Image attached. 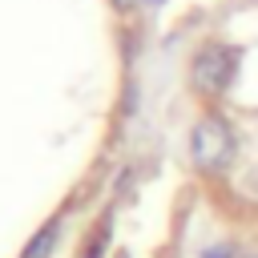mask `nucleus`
<instances>
[{"label":"nucleus","mask_w":258,"mask_h":258,"mask_svg":"<svg viewBox=\"0 0 258 258\" xmlns=\"http://www.w3.org/2000/svg\"><path fill=\"white\" fill-rule=\"evenodd\" d=\"M238 69H242V48L238 44H226V40H206L194 56H189V93L202 97V101H222L234 81H238Z\"/></svg>","instance_id":"nucleus-1"},{"label":"nucleus","mask_w":258,"mask_h":258,"mask_svg":"<svg viewBox=\"0 0 258 258\" xmlns=\"http://www.w3.org/2000/svg\"><path fill=\"white\" fill-rule=\"evenodd\" d=\"M141 0H113V8H121V12H129V8H137Z\"/></svg>","instance_id":"nucleus-7"},{"label":"nucleus","mask_w":258,"mask_h":258,"mask_svg":"<svg viewBox=\"0 0 258 258\" xmlns=\"http://www.w3.org/2000/svg\"><path fill=\"white\" fill-rule=\"evenodd\" d=\"M141 4H145V8H157V4H165V0H141Z\"/></svg>","instance_id":"nucleus-8"},{"label":"nucleus","mask_w":258,"mask_h":258,"mask_svg":"<svg viewBox=\"0 0 258 258\" xmlns=\"http://www.w3.org/2000/svg\"><path fill=\"white\" fill-rule=\"evenodd\" d=\"M101 254H105V238H97V242L85 250V258H101Z\"/></svg>","instance_id":"nucleus-6"},{"label":"nucleus","mask_w":258,"mask_h":258,"mask_svg":"<svg viewBox=\"0 0 258 258\" xmlns=\"http://www.w3.org/2000/svg\"><path fill=\"white\" fill-rule=\"evenodd\" d=\"M56 238H60V222L52 218V222H48V226L28 242V250H24L20 258H48V254H52V246H56Z\"/></svg>","instance_id":"nucleus-3"},{"label":"nucleus","mask_w":258,"mask_h":258,"mask_svg":"<svg viewBox=\"0 0 258 258\" xmlns=\"http://www.w3.org/2000/svg\"><path fill=\"white\" fill-rule=\"evenodd\" d=\"M189 157H194L198 173L222 177L238 161V133H234L230 117H222L218 109H210L206 117H198V125L189 129Z\"/></svg>","instance_id":"nucleus-2"},{"label":"nucleus","mask_w":258,"mask_h":258,"mask_svg":"<svg viewBox=\"0 0 258 258\" xmlns=\"http://www.w3.org/2000/svg\"><path fill=\"white\" fill-rule=\"evenodd\" d=\"M238 254H242L238 242H214V246H206L198 258H238Z\"/></svg>","instance_id":"nucleus-5"},{"label":"nucleus","mask_w":258,"mask_h":258,"mask_svg":"<svg viewBox=\"0 0 258 258\" xmlns=\"http://www.w3.org/2000/svg\"><path fill=\"white\" fill-rule=\"evenodd\" d=\"M238 258H258V250H242V254H238Z\"/></svg>","instance_id":"nucleus-9"},{"label":"nucleus","mask_w":258,"mask_h":258,"mask_svg":"<svg viewBox=\"0 0 258 258\" xmlns=\"http://www.w3.org/2000/svg\"><path fill=\"white\" fill-rule=\"evenodd\" d=\"M238 194H242L250 206H258V165H250V169L238 177Z\"/></svg>","instance_id":"nucleus-4"}]
</instances>
